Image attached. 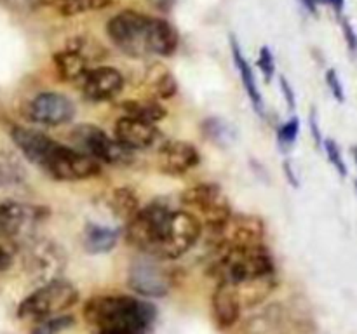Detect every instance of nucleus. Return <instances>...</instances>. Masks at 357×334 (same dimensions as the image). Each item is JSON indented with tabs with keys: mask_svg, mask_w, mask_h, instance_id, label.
<instances>
[{
	"mask_svg": "<svg viewBox=\"0 0 357 334\" xmlns=\"http://www.w3.org/2000/svg\"><path fill=\"white\" fill-rule=\"evenodd\" d=\"M342 33H344L349 54H351L352 58H357V31L354 24H352L347 17H342Z\"/></svg>",
	"mask_w": 357,
	"mask_h": 334,
	"instance_id": "34",
	"label": "nucleus"
},
{
	"mask_svg": "<svg viewBox=\"0 0 357 334\" xmlns=\"http://www.w3.org/2000/svg\"><path fill=\"white\" fill-rule=\"evenodd\" d=\"M211 310L216 324L222 329H229V327H232L239 320L243 306H241V301L237 298L236 291L232 289V285H229L227 282H218L216 284L211 299Z\"/></svg>",
	"mask_w": 357,
	"mask_h": 334,
	"instance_id": "18",
	"label": "nucleus"
},
{
	"mask_svg": "<svg viewBox=\"0 0 357 334\" xmlns=\"http://www.w3.org/2000/svg\"><path fill=\"white\" fill-rule=\"evenodd\" d=\"M128 284L136 294L146 298H162L173 289L174 273L160 260L146 256L132 261L129 267Z\"/></svg>",
	"mask_w": 357,
	"mask_h": 334,
	"instance_id": "10",
	"label": "nucleus"
},
{
	"mask_svg": "<svg viewBox=\"0 0 357 334\" xmlns=\"http://www.w3.org/2000/svg\"><path fill=\"white\" fill-rule=\"evenodd\" d=\"M201 162V153L195 145L181 139H167L157 152V167L167 176H181L195 169Z\"/></svg>",
	"mask_w": 357,
	"mask_h": 334,
	"instance_id": "14",
	"label": "nucleus"
},
{
	"mask_svg": "<svg viewBox=\"0 0 357 334\" xmlns=\"http://www.w3.org/2000/svg\"><path fill=\"white\" fill-rule=\"evenodd\" d=\"M119 230L110 228V226L96 225V223H89L86 225L82 233L84 247L89 254H105L110 253L119 242Z\"/></svg>",
	"mask_w": 357,
	"mask_h": 334,
	"instance_id": "21",
	"label": "nucleus"
},
{
	"mask_svg": "<svg viewBox=\"0 0 357 334\" xmlns=\"http://www.w3.org/2000/svg\"><path fill=\"white\" fill-rule=\"evenodd\" d=\"M300 132V118L291 117L284 122V124L279 125L278 129V145L282 152H289L293 148V145L296 143Z\"/></svg>",
	"mask_w": 357,
	"mask_h": 334,
	"instance_id": "28",
	"label": "nucleus"
},
{
	"mask_svg": "<svg viewBox=\"0 0 357 334\" xmlns=\"http://www.w3.org/2000/svg\"><path fill=\"white\" fill-rule=\"evenodd\" d=\"M72 51L79 52L84 59L87 61H100L107 56V49L100 44L98 40H93V38L86 37H77L73 40H70V44L66 45Z\"/></svg>",
	"mask_w": 357,
	"mask_h": 334,
	"instance_id": "27",
	"label": "nucleus"
},
{
	"mask_svg": "<svg viewBox=\"0 0 357 334\" xmlns=\"http://www.w3.org/2000/svg\"><path fill=\"white\" fill-rule=\"evenodd\" d=\"M300 3H302V6L305 7V9L309 10L310 14H314V16H316V14H317V7H319L317 0H300Z\"/></svg>",
	"mask_w": 357,
	"mask_h": 334,
	"instance_id": "39",
	"label": "nucleus"
},
{
	"mask_svg": "<svg viewBox=\"0 0 357 334\" xmlns=\"http://www.w3.org/2000/svg\"><path fill=\"white\" fill-rule=\"evenodd\" d=\"M215 254L209 273L218 282L239 285L275 273L274 257L264 244L227 247L215 250Z\"/></svg>",
	"mask_w": 357,
	"mask_h": 334,
	"instance_id": "3",
	"label": "nucleus"
},
{
	"mask_svg": "<svg viewBox=\"0 0 357 334\" xmlns=\"http://www.w3.org/2000/svg\"><path fill=\"white\" fill-rule=\"evenodd\" d=\"M284 173H286V177H288L289 183H291L293 186H298V177H296L295 170H293L291 164H289L288 160H286V162H284Z\"/></svg>",
	"mask_w": 357,
	"mask_h": 334,
	"instance_id": "38",
	"label": "nucleus"
},
{
	"mask_svg": "<svg viewBox=\"0 0 357 334\" xmlns=\"http://www.w3.org/2000/svg\"><path fill=\"white\" fill-rule=\"evenodd\" d=\"M73 146L80 152L87 153L98 162L110 166H129L135 160V152L126 148L115 138H110L103 129L93 124H80L70 132Z\"/></svg>",
	"mask_w": 357,
	"mask_h": 334,
	"instance_id": "7",
	"label": "nucleus"
},
{
	"mask_svg": "<svg viewBox=\"0 0 357 334\" xmlns=\"http://www.w3.org/2000/svg\"><path fill=\"white\" fill-rule=\"evenodd\" d=\"M112 44L131 58L174 54L180 35L169 21L138 10H122L107 23Z\"/></svg>",
	"mask_w": 357,
	"mask_h": 334,
	"instance_id": "1",
	"label": "nucleus"
},
{
	"mask_svg": "<svg viewBox=\"0 0 357 334\" xmlns=\"http://www.w3.org/2000/svg\"><path fill=\"white\" fill-rule=\"evenodd\" d=\"M52 61H54L56 73H58V77L63 82L79 84L82 77L87 73V70H89V61L84 59L79 52L72 51L68 47L56 52L52 56Z\"/></svg>",
	"mask_w": 357,
	"mask_h": 334,
	"instance_id": "20",
	"label": "nucleus"
},
{
	"mask_svg": "<svg viewBox=\"0 0 357 334\" xmlns=\"http://www.w3.org/2000/svg\"><path fill=\"white\" fill-rule=\"evenodd\" d=\"M279 87H281V93L282 96H284V101L286 104L289 106V110H295L296 108V97H295V90H293V87L289 86L288 79L286 77H279Z\"/></svg>",
	"mask_w": 357,
	"mask_h": 334,
	"instance_id": "35",
	"label": "nucleus"
},
{
	"mask_svg": "<svg viewBox=\"0 0 357 334\" xmlns=\"http://www.w3.org/2000/svg\"><path fill=\"white\" fill-rule=\"evenodd\" d=\"M108 205H110V211L114 212L115 218L122 219L126 223L131 221L142 209L139 198L136 197V191L128 186L115 188L110 197H108Z\"/></svg>",
	"mask_w": 357,
	"mask_h": 334,
	"instance_id": "22",
	"label": "nucleus"
},
{
	"mask_svg": "<svg viewBox=\"0 0 357 334\" xmlns=\"http://www.w3.org/2000/svg\"><path fill=\"white\" fill-rule=\"evenodd\" d=\"M73 324V317H66V315H56L51 317V319H45L38 324L37 327L33 329L31 334H56L59 333L61 329H66Z\"/></svg>",
	"mask_w": 357,
	"mask_h": 334,
	"instance_id": "30",
	"label": "nucleus"
},
{
	"mask_svg": "<svg viewBox=\"0 0 357 334\" xmlns=\"http://www.w3.org/2000/svg\"><path fill=\"white\" fill-rule=\"evenodd\" d=\"M230 51H232L234 65H236L237 72H239L241 82H243L244 90H246V94H248V97H250L251 104H253L255 111H257L258 115H264L265 113L264 97H261L260 89H258V84H257V79H255L253 70H251L248 59L244 58L243 49H241L239 42H237L236 37H230Z\"/></svg>",
	"mask_w": 357,
	"mask_h": 334,
	"instance_id": "19",
	"label": "nucleus"
},
{
	"mask_svg": "<svg viewBox=\"0 0 357 334\" xmlns=\"http://www.w3.org/2000/svg\"><path fill=\"white\" fill-rule=\"evenodd\" d=\"M122 111L128 117H135L139 118V120H146V122H155L162 120L164 117L167 115V110L159 103L157 100H152V97H145V100H129L124 101L121 104Z\"/></svg>",
	"mask_w": 357,
	"mask_h": 334,
	"instance_id": "23",
	"label": "nucleus"
},
{
	"mask_svg": "<svg viewBox=\"0 0 357 334\" xmlns=\"http://www.w3.org/2000/svg\"><path fill=\"white\" fill-rule=\"evenodd\" d=\"M257 65H258V68L261 70V73H264L265 80H267V82H271L272 77H274V73H275V59H274V54H272L271 47L264 45V47L260 49Z\"/></svg>",
	"mask_w": 357,
	"mask_h": 334,
	"instance_id": "33",
	"label": "nucleus"
},
{
	"mask_svg": "<svg viewBox=\"0 0 357 334\" xmlns=\"http://www.w3.org/2000/svg\"><path fill=\"white\" fill-rule=\"evenodd\" d=\"M354 186H356V191H357V180H356V183H354Z\"/></svg>",
	"mask_w": 357,
	"mask_h": 334,
	"instance_id": "41",
	"label": "nucleus"
},
{
	"mask_svg": "<svg viewBox=\"0 0 357 334\" xmlns=\"http://www.w3.org/2000/svg\"><path fill=\"white\" fill-rule=\"evenodd\" d=\"M10 138H13L17 150L23 153L24 159L37 167L40 166L42 159H44L45 153L49 152L51 145L54 143L51 136L44 134V132L37 131V129L21 127V125L10 129Z\"/></svg>",
	"mask_w": 357,
	"mask_h": 334,
	"instance_id": "17",
	"label": "nucleus"
},
{
	"mask_svg": "<svg viewBox=\"0 0 357 334\" xmlns=\"http://www.w3.org/2000/svg\"><path fill=\"white\" fill-rule=\"evenodd\" d=\"M28 261H30V268L37 275H42V280H52L58 278L56 275L61 271L63 264H65V256H63L61 249L56 246L51 240H35L30 247H28Z\"/></svg>",
	"mask_w": 357,
	"mask_h": 334,
	"instance_id": "16",
	"label": "nucleus"
},
{
	"mask_svg": "<svg viewBox=\"0 0 357 334\" xmlns=\"http://www.w3.org/2000/svg\"><path fill=\"white\" fill-rule=\"evenodd\" d=\"M47 216L44 207L26 204H2L0 205V237H9L20 242L28 237L35 226Z\"/></svg>",
	"mask_w": 357,
	"mask_h": 334,
	"instance_id": "13",
	"label": "nucleus"
},
{
	"mask_svg": "<svg viewBox=\"0 0 357 334\" xmlns=\"http://www.w3.org/2000/svg\"><path fill=\"white\" fill-rule=\"evenodd\" d=\"M323 150L326 153L328 160H330L331 166L335 167V170L338 173L340 177H347L349 169H347V164H345L344 155H342V150L338 146V143L335 139H324L323 141Z\"/></svg>",
	"mask_w": 357,
	"mask_h": 334,
	"instance_id": "29",
	"label": "nucleus"
},
{
	"mask_svg": "<svg viewBox=\"0 0 357 334\" xmlns=\"http://www.w3.org/2000/svg\"><path fill=\"white\" fill-rule=\"evenodd\" d=\"M38 167L58 181H84L101 173V164L96 159L56 139Z\"/></svg>",
	"mask_w": 357,
	"mask_h": 334,
	"instance_id": "6",
	"label": "nucleus"
},
{
	"mask_svg": "<svg viewBox=\"0 0 357 334\" xmlns=\"http://www.w3.org/2000/svg\"><path fill=\"white\" fill-rule=\"evenodd\" d=\"M115 139L126 148L132 150H146L157 141L159 138V129L155 124L146 120H139V118L128 117L122 115L117 122H115Z\"/></svg>",
	"mask_w": 357,
	"mask_h": 334,
	"instance_id": "15",
	"label": "nucleus"
},
{
	"mask_svg": "<svg viewBox=\"0 0 357 334\" xmlns=\"http://www.w3.org/2000/svg\"><path fill=\"white\" fill-rule=\"evenodd\" d=\"M79 301V291L65 278L44 282L37 291L23 299L17 306V317L23 320L42 322L51 317L61 315Z\"/></svg>",
	"mask_w": 357,
	"mask_h": 334,
	"instance_id": "5",
	"label": "nucleus"
},
{
	"mask_svg": "<svg viewBox=\"0 0 357 334\" xmlns=\"http://www.w3.org/2000/svg\"><path fill=\"white\" fill-rule=\"evenodd\" d=\"M206 230H208V240L213 250L264 244L265 237L264 219L253 214H237V212H232L225 221L220 223L215 228Z\"/></svg>",
	"mask_w": 357,
	"mask_h": 334,
	"instance_id": "8",
	"label": "nucleus"
},
{
	"mask_svg": "<svg viewBox=\"0 0 357 334\" xmlns=\"http://www.w3.org/2000/svg\"><path fill=\"white\" fill-rule=\"evenodd\" d=\"M202 131L208 136L209 141L216 143L218 146H225L227 143L234 141V131L229 124L222 120V118L211 117L208 120L202 122Z\"/></svg>",
	"mask_w": 357,
	"mask_h": 334,
	"instance_id": "26",
	"label": "nucleus"
},
{
	"mask_svg": "<svg viewBox=\"0 0 357 334\" xmlns=\"http://www.w3.org/2000/svg\"><path fill=\"white\" fill-rule=\"evenodd\" d=\"M309 129H310V134H312V139L314 143H316V146H323V132H321V127H319V120H317V113L316 110H310V115H309Z\"/></svg>",
	"mask_w": 357,
	"mask_h": 334,
	"instance_id": "36",
	"label": "nucleus"
},
{
	"mask_svg": "<svg viewBox=\"0 0 357 334\" xmlns=\"http://www.w3.org/2000/svg\"><path fill=\"white\" fill-rule=\"evenodd\" d=\"M323 3H328V6L335 10L337 16H342V14H344L345 0H323Z\"/></svg>",
	"mask_w": 357,
	"mask_h": 334,
	"instance_id": "37",
	"label": "nucleus"
},
{
	"mask_svg": "<svg viewBox=\"0 0 357 334\" xmlns=\"http://www.w3.org/2000/svg\"><path fill=\"white\" fill-rule=\"evenodd\" d=\"M124 77L114 66H96V68L87 70L86 75L79 82L82 96L91 103H105L119 94L124 89Z\"/></svg>",
	"mask_w": 357,
	"mask_h": 334,
	"instance_id": "12",
	"label": "nucleus"
},
{
	"mask_svg": "<svg viewBox=\"0 0 357 334\" xmlns=\"http://www.w3.org/2000/svg\"><path fill=\"white\" fill-rule=\"evenodd\" d=\"M181 202L192 214L202 219V228H215L232 214V205L225 191L216 183H199L181 193Z\"/></svg>",
	"mask_w": 357,
	"mask_h": 334,
	"instance_id": "9",
	"label": "nucleus"
},
{
	"mask_svg": "<svg viewBox=\"0 0 357 334\" xmlns=\"http://www.w3.org/2000/svg\"><path fill=\"white\" fill-rule=\"evenodd\" d=\"M24 115L30 122L45 127L68 124L75 117V104L61 93H40L31 97L24 106Z\"/></svg>",
	"mask_w": 357,
	"mask_h": 334,
	"instance_id": "11",
	"label": "nucleus"
},
{
	"mask_svg": "<svg viewBox=\"0 0 357 334\" xmlns=\"http://www.w3.org/2000/svg\"><path fill=\"white\" fill-rule=\"evenodd\" d=\"M351 153H352V159H354V162H356V166H357V146H352Z\"/></svg>",
	"mask_w": 357,
	"mask_h": 334,
	"instance_id": "40",
	"label": "nucleus"
},
{
	"mask_svg": "<svg viewBox=\"0 0 357 334\" xmlns=\"http://www.w3.org/2000/svg\"><path fill=\"white\" fill-rule=\"evenodd\" d=\"M59 16H79V14L101 10L112 6V0H45Z\"/></svg>",
	"mask_w": 357,
	"mask_h": 334,
	"instance_id": "24",
	"label": "nucleus"
},
{
	"mask_svg": "<svg viewBox=\"0 0 357 334\" xmlns=\"http://www.w3.org/2000/svg\"><path fill=\"white\" fill-rule=\"evenodd\" d=\"M84 319L94 334H150L157 312L135 296L101 294L84 305Z\"/></svg>",
	"mask_w": 357,
	"mask_h": 334,
	"instance_id": "2",
	"label": "nucleus"
},
{
	"mask_svg": "<svg viewBox=\"0 0 357 334\" xmlns=\"http://www.w3.org/2000/svg\"><path fill=\"white\" fill-rule=\"evenodd\" d=\"M173 212L162 204L142 207L131 221L126 223V240L146 256L157 257L169 235Z\"/></svg>",
	"mask_w": 357,
	"mask_h": 334,
	"instance_id": "4",
	"label": "nucleus"
},
{
	"mask_svg": "<svg viewBox=\"0 0 357 334\" xmlns=\"http://www.w3.org/2000/svg\"><path fill=\"white\" fill-rule=\"evenodd\" d=\"M17 246H20L17 240L9 239V237H0V271H6L13 267Z\"/></svg>",
	"mask_w": 357,
	"mask_h": 334,
	"instance_id": "31",
	"label": "nucleus"
},
{
	"mask_svg": "<svg viewBox=\"0 0 357 334\" xmlns=\"http://www.w3.org/2000/svg\"><path fill=\"white\" fill-rule=\"evenodd\" d=\"M324 80H326V86L330 89L331 96L338 101V103H345V89L344 84H342L340 75L335 68L326 70V75H324Z\"/></svg>",
	"mask_w": 357,
	"mask_h": 334,
	"instance_id": "32",
	"label": "nucleus"
},
{
	"mask_svg": "<svg viewBox=\"0 0 357 334\" xmlns=\"http://www.w3.org/2000/svg\"><path fill=\"white\" fill-rule=\"evenodd\" d=\"M149 93L152 100H171L178 93V82L173 73L167 72L166 68L150 72Z\"/></svg>",
	"mask_w": 357,
	"mask_h": 334,
	"instance_id": "25",
	"label": "nucleus"
}]
</instances>
